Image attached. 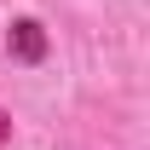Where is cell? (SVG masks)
I'll return each instance as SVG.
<instances>
[{
    "mask_svg": "<svg viewBox=\"0 0 150 150\" xmlns=\"http://www.w3.org/2000/svg\"><path fill=\"white\" fill-rule=\"evenodd\" d=\"M0 139H6V115H0Z\"/></svg>",
    "mask_w": 150,
    "mask_h": 150,
    "instance_id": "2",
    "label": "cell"
},
{
    "mask_svg": "<svg viewBox=\"0 0 150 150\" xmlns=\"http://www.w3.org/2000/svg\"><path fill=\"white\" fill-rule=\"evenodd\" d=\"M18 52L23 58H40V29L35 23H18Z\"/></svg>",
    "mask_w": 150,
    "mask_h": 150,
    "instance_id": "1",
    "label": "cell"
}]
</instances>
